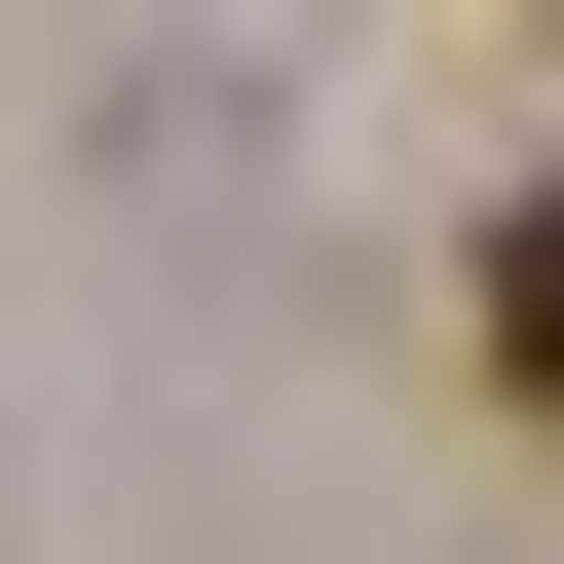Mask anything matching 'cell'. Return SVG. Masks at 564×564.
Wrapping results in <instances>:
<instances>
[{
  "mask_svg": "<svg viewBox=\"0 0 564 564\" xmlns=\"http://www.w3.org/2000/svg\"><path fill=\"white\" fill-rule=\"evenodd\" d=\"M489 414H564V188L489 226Z\"/></svg>",
  "mask_w": 564,
  "mask_h": 564,
  "instance_id": "1",
  "label": "cell"
}]
</instances>
